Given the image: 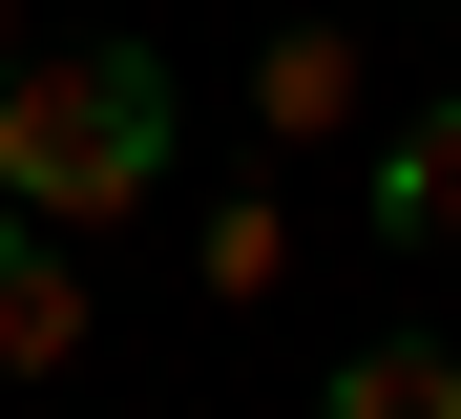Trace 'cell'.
I'll return each instance as SVG.
<instances>
[{
	"mask_svg": "<svg viewBox=\"0 0 461 419\" xmlns=\"http://www.w3.org/2000/svg\"><path fill=\"white\" fill-rule=\"evenodd\" d=\"M147 189H168V63L147 42H22L0 63V210H42L63 251H85Z\"/></svg>",
	"mask_w": 461,
	"mask_h": 419,
	"instance_id": "6da1fadb",
	"label": "cell"
},
{
	"mask_svg": "<svg viewBox=\"0 0 461 419\" xmlns=\"http://www.w3.org/2000/svg\"><path fill=\"white\" fill-rule=\"evenodd\" d=\"M357 105H377L357 22H273V42H252V147H336Z\"/></svg>",
	"mask_w": 461,
	"mask_h": 419,
	"instance_id": "7a4b0ae2",
	"label": "cell"
},
{
	"mask_svg": "<svg viewBox=\"0 0 461 419\" xmlns=\"http://www.w3.org/2000/svg\"><path fill=\"white\" fill-rule=\"evenodd\" d=\"M63 357H85V251L42 210H0V378H63Z\"/></svg>",
	"mask_w": 461,
	"mask_h": 419,
	"instance_id": "3957f363",
	"label": "cell"
},
{
	"mask_svg": "<svg viewBox=\"0 0 461 419\" xmlns=\"http://www.w3.org/2000/svg\"><path fill=\"white\" fill-rule=\"evenodd\" d=\"M377 231L461 251V105H399V126H377Z\"/></svg>",
	"mask_w": 461,
	"mask_h": 419,
	"instance_id": "277c9868",
	"label": "cell"
},
{
	"mask_svg": "<svg viewBox=\"0 0 461 419\" xmlns=\"http://www.w3.org/2000/svg\"><path fill=\"white\" fill-rule=\"evenodd\" d=\"M315 419H461V335H357L315 378Z\"/></svg>",
	"mask_w": 461,
	"mask_h": 419,
	"instance_id": "5b68a950",
	"label": "cell"
},
{
	"mask_svg": "<svg viewBox=\"0 0 461 419\" xmlns=\"http://www.w3.org/2000/svg\"><path fill=\"white\" fill-rule=\"evenodd\" d=\"M22 42H42V22H22V0H0V63H22Z\"/></svg>",
	"mask_w": 461,
	"mask_h": 419,
	"instance_id": "8992f818",
	"label": "cell"
}]
</instances>
